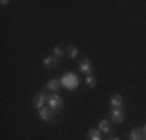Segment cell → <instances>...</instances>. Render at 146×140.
<instances>
[{
  "label": "cell",
  "mask_w": 146,
  "mask_h": 140,
  "mask_svg": "<svg viewBox=\"0 0 146 140\" xmlns=\"http://www.w3.org/2000/svg\"><path fill=\"white\" fill-rule=\"evenodd\" d=\"M89 139L90 140H101V131H100V129H90Z\"/></svg>",
  "instance_id": "4fadbf2b"
},
{
  "label": "cell",
  "mask_w": 146,
  "mask_h": 140,
  "mask_svg": "<svg viewBox=\"0 0 146 140\" xmlns=\"http://www.w3.org/2000/svg\"><path fill=\"white\" fill-rule=\"evenodd\" d=\"M110 118H112L113 123H123L124 120V114H123V109L121 107H112L110 109Z\"/></svg>",
  "instance_id": "3957f363"
},
{
  "label": "cell",
  "mask_w": 146,
  "mask_h": 140,
  "mask_svg": "<svg viewBox=\"0 0 146 140\" xmlns=\"http://www.w3.org/2000/svg\"><path fill=\"white\" fill-rule=\"evenodd\" d=\"M98 128H100V131H101V132H106V134H110V132H112V126H110V123L107 120H101V121H100Z\"/></svg>",
  "instance_id": "52a82bcc"
},
{
  "label": "cell",
  "mask_w": 146,
  "mask_h": 140,
  "mask_svg": "<svg viewBox=\"0 0 146 140\" xmlns=\"http://www.w3.org/2000/svg\"><path fill=\"white\" fill-rule=\"evenodd\" d=\"M129 140H145L143 137V131L141 129H134L129 132Z\"/></svg>",
  "instance_id": "30bf717a"
},
{
  "label": "cell",
  "mask_w": 146,
  "mask_h": 140,
  "mask_svg": "<svg viewBox=\"0 0 146 140\" xmlns=\"http://www.w3.org/2000/svg\"><path fill=\"white\" fill-rule=\"evenodd\" d=\"M61 84L65 87V89H68V90H75L76 87L79 86V78L75 75V73L68 72V73H65V75L61 78Z\"/></svg>",
  "instance_id": "6da1fadb"
},
{
  "label": "cell",
  "mask_w": 146,
  "mask_h": 140,
  "mask_svg": "<svg viewBox=\"0 0 146 140\" xmlns=\"http://www.w3.org/2000/svg\"><path fill=\"white\" fill-rule=\"evenodd\" d=\"M59 79H50V81L47 83V89L51 90V92H56V90H59Z\"/></svg>",
  "instance_id": "8fae6325"
},
{
  "label": "cell",
  "mask_w": 146,
  "mask_h": 140,
  "mask_svg": "<svg viewBox=\"0 0 146 140\" xmlns=\"http://www.w3.org/2000/svg\"><path fill=\"white\" fill-rule=\"evenodd\" d=\"M141 131H143V134H146V125L143 126V129H141Z\"/></svg>",
  "instance_id": "2e32d148"
},
{
  "label": "cell",
  "mask_w": 146,
  "mask_h": 140,
  "mask_svg": "<svg viewBox=\"0 0 146 140\" xmlns=\"http://www.w3.org/2000/svg\"><path fill=\"white\" fill-rule=\"evenodd\" d=\"M86 83H87L89 87H95L96 84H98V79H96V76H93V75H87V78H86Z\"/></svg>",
  "instance_id": "5bb4252c"
},
{
  "label": "cell",
  "mask_w": 146,
  "mask_h": 140,
  "mask_svg": "<svg viewBox=\"0 0 146 140\" xmlns=\"http://www.w3.org/2000/svg\"><path fill=\"white\" fill-rule=\"evenodd\" d=\"M47 104H48V107H50L51 111H58V109H61V107H62V98L54 93V95L48 97Z\"/></svg>",
  "instance_id": "7a4b0ae2"
},
{
  "label": "cell",
  "mask_w": 146,
  "mask_h": 140,
  "mask_svg": "<svg viewBox=\"0 0 146 140\" xmlns=\"http://www.w3.org/2000/svg\"><path fill=\"white\" fill-rule=\"evenodd\" d=\"M51 115H53V111H51L50 107L44 106L42 109H39V117H40V120L50 121V120H51Z\"/></svg>",
  "instance_id": "5b68a950"
},
{
  "label": "cell",
  "mask_w": 146,
  "mask_h": 140,
  "mask_svg": "<svg viewBox=\"0 0 146 140\" xmlns=\"http://www.w3.org/2000/svg\"><path fill=\"white\" fill-rule=\"evenodd\" d=\"M53 53H54L56 58H61V56L64 55V48H62V47H54L53 48Z\"/></svg>",
  "instance_id": "9a60e30c"
},
{
  "label": "cell",
  "mask_w": 146,
  "mask_h": 140,
  "mask_svg": "<svg viewBox=\"0 0 146 140\" xmlns=\"http://www.w3.org/2000/svg\"><path fill=\"white\" fill-rule=\"evenodd\" d=\"M44 65H45V67H48V69L58 65V58H56L54 55H53V56H47V58L44 59Z\"/></svg>",
  "instance_id": "ba28073f"
},
{
  "label": "cell",
  "mask_w": 146,
  "mask_h": 140,
  "mask_svg": "<svg viewBox=\"0 0 146 140\" xmlns=\"http://www.w3.org/2000/svg\"><path fill=\"white\" fill-rule=\"evenodd\" d=\"M79 53V50H78V47H73V45H68V48H67V56L70 59H75L76 56H78Z\"/></svg>",
  "instance_id": "7c38bea8"
},
{
  "label": "cell",
  "mask_w": 146,
  "mask_h": 140,
  "mask_svg": "<svg viewBox=\"0 0 146 140\" xmlns=\"http://www.w3.org/2000/svg\"><path fill=\"white\" fill-rule=\"evenodd\" d=\"M123 97H121V95H113L112 98H110V101H109V103H110V106H112V107H121V106H123Z\"/></svg>",
  "instance_id": "9c48e42d"
},
{
  "label": "cell",
  "mask_w": 146,
  "mask_h": 140,
  "mask_svg": "<svg viewBox=\"0 0 146 140\" xmlns=\"http://www.w3.org/2000/svg\"><path fill=\"white\" fill-rule=\"evenodd\" d=\"M110 140H120V139H118V137H112V139H110Z\"/></svg>",
  "instance_id": "e0dca14e"
},
{
  "label": "cell",
  "mask_w": 146,
  "mask_h": 140,
  "mask_svg": "<svg viewBox=\"0 0 146 140\" xmlns=\"http://www.w3.org/2000/svg\"><path fill=\"white\" fill-rule=\"evenodd\" d=\"M92 62L89 61V59H82L81 62H79V70L81 72H86V73H90L92 72Z\"/></svg>",
  "instance_id": "8992f818"
},
{
  "label": "cell",
  "mask_w": 146,
  "mask_h": 140,
  "mask_svg": "<svg viewBox=\"0 0 146 140\" xmlns=\"http://www.w3.org/2000/svg\"><path fill=\"white\" fill-rule=\"evenodd\" d=\"M47 95L45 93H39V95H36L33 98V107H36V109H42L45 106V103H47Z\"/></svg>",
  "instance_id": "277c9868"
}]
</instances>
